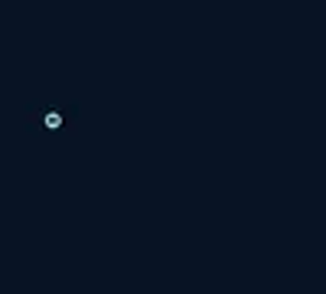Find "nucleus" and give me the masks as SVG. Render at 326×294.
Instances as JSON below:
<instances>
[{
	"label": "nucleus",
	"mask_w": 326,
	"mask_h": 294,
	"mask_svg": "<svg viewBox=\"0 0 326 294\" xmlns=\"http://www.w3.org/2000/svg\"><path fill=\"white\" fill-rule=\"evenodd\" d=\"M43 124L49 131H59V128H62V115H59V111H46V115H43Z\"/></svg>",
	"instance_id": "obj_1"
}]
</instances>
